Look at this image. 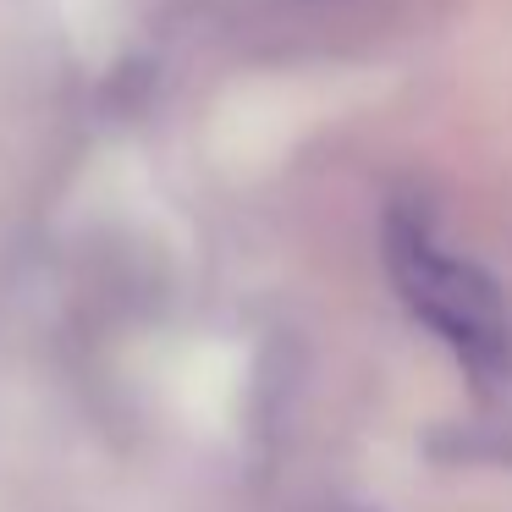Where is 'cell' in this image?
<instances>
[{
    "label": "cell",
    "instance_id": "obj_1",
    "mask_svg": "<svg viewBox=\"0 0 512 512\" xmlns=\"http://www.w3.org/2000/svg\"><path fill=\"white\" fill-rule=\"evenodd\" d=\"M380 259L402 309L452 353L474 402V435L512 463V303L490 270L452 254L424 210L391 204L380 226Z\"/></svg>",
    "mask_w": 512,
    "mask_h": 512
}]
</instances>
